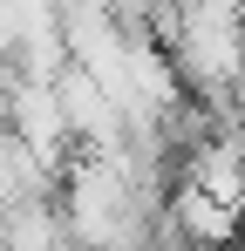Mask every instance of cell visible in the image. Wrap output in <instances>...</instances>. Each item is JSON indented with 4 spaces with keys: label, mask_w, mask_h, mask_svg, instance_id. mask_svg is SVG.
Segmentation results:
<instances>
[{
    "label": "cell",
    "mask_w": 245,
    "mask_h": 251,
    "mask_svg": "<svg viewBox=\"0 0 245 251\" xmlns=\"http://www.w3.org/2000/svg\"><path fill=\"white\" fill-rule=\"evenodd\" d=\"M0 129L34 150L41 163H68V116H61V88L55 75H28V68H7V88H0Z\"/></svg>",
    "instance_id": "1"
},
{
    "label": "cell",
    "mask_w": 245,
    "mask_h": 251,
    "mask_svg": "<svg viewBox=\"0 0 245 251\" xmlns=\"http://www.w3.org/2000/svg\"><path fill=\"white\" fill-rule=\"evenodd\" d=\"M55 88H61L68 143H82V150H116V143H122V109H116V95L95 82L89 68L61 61V68H55Z\"/></svg>",
    "instance_id": "2"
},
{
    "label": "cell",
    "mask_w": 245,
    "mask_h": 251,
    "mask_svg": "<svg viewBox=\"0 0 245 251\" xmlns=\"http://www.w3.org/2000/svg\"><path fill=\"white\" fill-rule=\"evenodd\" d=\"M163 224H170L177 238L225 245V238L245 231V210L225 204V197H211V190H198V183H170V190H163Z\"/></svg>",
    "instance_id": "3"
},
{
    "label": "cell",
    "mask_w": 245,
    "mask_h": 251,
    "mask_svg": "<svg viewBox=\"0 0 245 251\" xmlns=\"http://www.w3.org/2000/svg\"><path fill=\"white\" fill-rule=\"evenodd\" d=\"M232 116L245 123V68H239V82H232Z\"/></svg>",
    "instance_id": "4"
}]
</instances>
